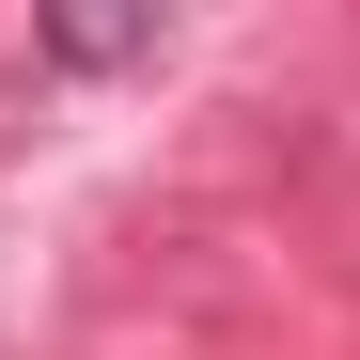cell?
I'll return each instance as SVG.
<instances>
[{"instance_id": "1", "label": "cell", "mask_w": 360, "mask_h": 360, "mask_svg": "<svg viewBox=\"0 0 360 360\" xmlns=\"http://www.w3.org/2000/svg\"><path fill=\"white\" fill-rule=\"evenodd\" d=\"M141 47H157V16H63L47 63H141Z\"/></svg>"}]
</instances>
